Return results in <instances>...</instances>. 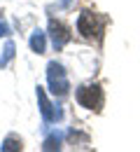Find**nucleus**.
I'll use <instances>...</instances> for the list:
<instances>
[{
	"mask_svg": "<svg viewBox=\"0 0 140 152\" xmlns=\"http://www.w3.org/2000/svg\"><path fill=\"white\" fill-rule=\"evenodd\" d=\"M47 82H49V89H52V94H54V96H65V94H68V89H70L68 75H65L63 66L56 63V61H52V63L47 66Z\"/></svg>",
	"mask_w": 140,
	"mask_h": 152,
	"instance_id": "f257e3e1",
	"label": "nucleus"
},
{
	"mask_svg": "<svg viewBox=\"0 0 140 152\" xmlns=\"http://www.w3.org/2000/svg\"><path fill=\"white\" fill-rule=\"evenodd\" d=\"M38 103H40L42 117H44L47 122H59L61 117H63L61 108H54V105L49 103V98H47V94H44V89H42V87H38Z\"/></svg>",
	"mask_w": 140,
	"mask_h": 152,
	"instance_id": "39448f33",
	"label": "nucleus"
},
{
	"mask_svg": "<svg viewBox=\"0 0 140 152\" xmlns=\"http://www.w3.org/2000/svg\"><path fill=\"white\" fill-rule=\"evenodd\" d=\"M77 28L84 38H98L100 31H103V21L91 12H82L80 19H77Z\"/></svg>",
	"mask_w": 140,
	"mask_h": 152,
	"instance_id": "7ed1b4c3",
	"label": "nucleus"
},
{
	"mask_svg": "<svg viewBox=\"0 0 140 152\" xmlns=\"http://www.w3.org/2000/svg\"><path fill=\"white\" fill-rule=\"evenodd\" d=\"M77 103L82 108H89V110H100L103 105V91L96 84H89V87H80L77 89Z\"/></svg>",
	"mask_w": 140,
	"mask_h": 152,
	"instance_id": "f03ea898",
	"label": "nucleus"
},
{
	"mask_svg": "<svg viewBox=\"0 0 140 152\" xmlns=\"http://www.w3.org/2000/svg\"><path fill=\"white\" fill-rule=\"evenodd\" d=\"M61 5H63V7H68V5H70V0H61Z\"/></svg>",
	"mask_w": 140,
	"mask_h": 152,
	"instance_id": "9b49d317",
	"label": "nucleus"
},
{
	"mask_svg": "<svg viewBox=\"0 0 140 152\" xmlns=\"http://www.w3.org/2000/svg\"><path fill=\"white\" fill-rule=\"evenodd\" d=\"M2 152H12V150H21V140L19 138H14V136H7L5 138V143H2Z\"/></svg>",
	"mask_w": 140,
	"mask_h": 152,
	"instance_id": "1a4fd4ad",
	"label": "nucleus"
},
{
	"mask_svg": "<svg viewBox=\"0 0 140 152\" xmlns=\"http://www.w3.org/2000/svg\"><path fill=\"white\" fill-rule=\"evenodd\" d=\"M49 38H52V45H54V49H63L65 47V42L70 40V28L65 26V23H61V21H49Z\"/></svg>",
	"mask_w": 140,
	"mask_h": 152,
	"instance_id": "20e7f679",
	"label": "nucleus"
},
{
	"mask_svg": "<svg viewBox=\"0 0 140 152\" xmlns=\"http://www.w3.org/2000/svg\"><path fill=\"white\" fill-rule=\"evenodd\" d=\"M61 133H52L49 138H44V143H42V150H59L61 148Z\"/></svg>",
	"mask_w": 140,
	"mask_h": 152,
	"instance_id": "6e6552de",
	"label": "nucleus"
},
{
	"mask_svg": "<svg viewBox=\"0 0 140 152\" xmlns=\"http://www.w3.org/2000/svg\"><path fill=\"white\" fill-rule=\"evenodd\" d=\"M30 49L35 52V54H42L44 52V45H47V38H44V33L42 31H33V35H30Z\"/></svg>",
	"mask_w": 140,
	"mask_h": 152,
	"instance_id": "423d86ee",
	"label": "nucleus"
},
{
	"mask_svg": "<svg viewBox=\"0 0 140 152\" xmlns=\"http://www.w3.org/2000/svg\"><path fill=\"white\" fill-rule=\"evenodd\" d=\"M12 58H14V42H7L2 49V56H0V68H7Z\"/></svg>",
	"mask_w": 140,
	"mask_h": 152,
	"instance_id": "0eeeda50",
	"label": "nucleus"
},
{
	"mask_svg": "<svg viewBox=\"0 0 140 152\" xmlns=\"http://www.w3.org/2000/svg\"><path fill=\"white\" fill-rule=\"evenodd\" d=\"M5 35H9V26L5 19H0V38H5Z\"/></svg>",
	"mask_w": 140,
	"mask_h": 152,
	"instance_id": "9d476101",
	"label": "nucleus"
}]
</instances>
